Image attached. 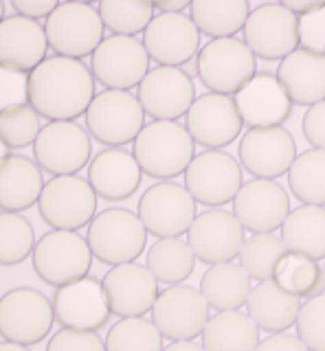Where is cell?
I'll list each match as a JSON object with an SVG mask.
<instances>
[{
  "mask_svg": "<svg viewBox=\"0 0 325 351\" xmlns=\"http://www.w3.org/2000/svg\"><path fill=\"white\" fill-rule=\"evenodd\" d=\"M202 86L215 95H235L257 73L251 49L237 38L211 40L196 55Z\"/></svg>",
  "mask_w": 325,
  "mask_h": 351,
  "instance_id": "obj_6",
  "label": "cell"
},
{
  "mask_svg": "<svg viewBox=\"0 0 325 351\" xmlns=\"http://www.w3.org/2000/svg\"><path fill=\"white\" fill-rule=\"evenodd\" d=\"M288 252L284 239L273 233H253L244 239L240 250V266L255 281H270L275 274L279 259Z\"/></svg>",
  "mask_w": 325,
  "mask_h": 351,
  "instance_id": "obj_37",
  "label": "cell"
},
{
  "mask_svg": "<svg viewBox=\"0 0 325 351\" xmlns=\"http://www.w3.org/2000/svg\"><path fill=\"white\" fill-rule=\"evenodd\" d=\"M136 99L143 112L154 121H176L196 101V86L180 69L158 66L139 84Z\"/></svg>",
  "mask_w": 325,
  "mask_h": 351,
  "instance_id": "obj_18",
  "label": "cell"
},
{
  "mask_svg": "<svg viewBox=\"0 0 325 351\" xmlns=\"http://www.w3.org/2000/svg\"><path fill=\"white\" fill-rule=\"evenodd\" d=\"M95 99V77L80 60L53 55L29 73V106L42 119L75 121Z\"/></svg>",
  "mask_w": 325,
  "mask_h": 351,
  "instance_id": "obj_1",
  "label": "cell"
},
{
  "mask_svg": "<svg viewBox=\"0 0 325 351\" xmlns=\"http://www.w3.org/2000/svg\"><path fill=\"white\" fill-rule=\"evenodd\" d=\"M91 136L75 121H51L40 130L34 156L42 171L56 176H77L91 160Z\"/></svg>",
  "mask_w": 325,
  "mask_h": 351,
  "instance_id": "obj_10",
  "label": "cell"
},
{
  "mask_svg": "<svg viewBox=\"0 0 325 351\" xmlns=\"http://www.w3.org/2000/svg\"><path fill=\"white\" fill-rule=\"evenodd\" d=\"M91 73L108 90L139 88L149 73V55L143 42L130 36H110L91 55Z\"/></svg>",
  "mask_w": 325,
  "mask_h": 351,
  "instance_id": "obj_12",
  "label": "cell"
},
{
  "mask_svg": "<svg viewBox=\"0 0 325 351\" xmlns=\"http://www.w3.org/2000/svg\"><path fill=\"white\" fill-rule=\"evenodd\" d=\"M251 290V277L233 261L211 266L200 279V294L215 312H237L246 305Z\"/></svg>",
  "mask_w": 325,
  "mask_h": 351,
  "instance_id": "obj_30",
  "label": "cell"
},
{
  "mask_svg": "<svg viewBox=\"0 0 325 351\" xmlns=\"http://www.w3.org/2000/svg\"><path fill=\"white\" fill-rule=\"evenodd\" d=\"M297 158V143L284 128L248 130L240 143V162L255 178L275 180Z\"/></svg>",
  "mask_w": 325,
  "mask_h": 351,
  "instance_id": "obj_22",
  "label": "cell"
},
{
  "mask_svg": "<svg viewBox=\"0 0 325 351\" xmlns=\"http://www.w3.org/2000/svg\"><path fill=\"white\" fill-rule=\"evenodd\" d=\"M47 351H106V345L97 332H77L64 327L51 336Z\"/></svg>",
  "mask_w": 325,
  "mask_h": 351,
  "instance_id": "obj_45",
  "label": "cell"
},
{
  "mask_svg": "<svg viewBox=\"0 0 325 351\" xmlns=\"http://www.w3.org/2000/svg\"><path fill=\"white\" fill-rule=\"evenodd\" d=\"M290 197L275 180L255 178L240 186L233 197V215L253 233H273L286 222Z\"/></svg>",
  "mask_w": 325,
  "mask_h": 351,
  "instance_id": "obj_23",
  "label": "cell"
},
{
  "mask_svg": "<svg viewBox=\"0 0 325 351\" xmlns=\"http://www.w3.org/2000/svg\"><path fill=\"white\" fill-rule=\"evenodd\" d=\"M99 18L112 36H136L145 31L154 18V5L143 0H101Z\"/></svg>",
  "mask_w": 325,
  "mask_h": 351,
  "instance_id": "obj_38",
  "label": "cell"
},
{
  "mask_svg": "<svg viewBox=\"0 0 325 351\" xmlns=\"http://www.w3.org/2000/svg\"><path fill=\"white\" fill-rule=\"evenodd\" d=\"M38 211L56 230H80L97 215V193L91 182L80 176H56L45 182Z\"/></svg>",
  "mask_w": 325,
  "mask_h": 351,
  "instance_id": "obj_8",
  "label": "cell"
},
{
  "mask_svg": "<svg viewBox=\"0 0 325 351\" xmlns=\"http://www.w3.org/2000/svg\"><path fill=\"white\" fill-rule=\"evenodd\" d=\"M275 77L292 104L314 106L325 101V58L297 49L281 60Z\"/></svg>",
  "mask_w": 325,
  "mask_h": 351,
  "instance_id": "obj_28",
  "label": "cell"
},
{
  "mask_svg": "<svg viewBox=\"0 0 325 351\" xmlns=\"http://www.w3.org/2000/svg\"><path fill=\"white\" fill-rule=\"evenodd\" d=\"M84 117L93 138L108 147L134 143L145 125V112L139 99L125 90H104L95 95Z\"/></svg>",
  "mask_w": 325,
  "mask_h": 351,
  "instance_id": "obj_7",
  "label": "cell"
},
{
  "mask_svg": "<svg viewBox=\"0 0 325 351\" xmlns=\"http://www.w3.org/2000/svg\"><path fill=\"white\" fill-rule=\"evenodd\" d=\"M233 101L248 130L281 128L292 112L290 97L277 77L270 73H255L253 80L233 95Z\"/></svg>",
  "mask_w": 325,
  "mask_h": 351,
  "instance_id": "obj_24",
  "label": "cell"
},
{
  "mask_svg": "<svg viewBox=\"0 0 325 351\" xmlns=\"http://www.w3.org/2000/svg\"><path fill=\"white\" fill-rule=\"evenodd\" d=\"M242 33L255 58L284 60L299 47V18L279 3L259 5L248 14Z\"/></svg>",
  "mask_w": 325,
  "mask_h": 351,
  "instance_id": "obj_14",
  "label": "cell"
},
{
  "mask_svg": "<svg viewBox=\"0 0 325 351\" xmlns=\"http://www.w3.org/2000/svg\"><path fill=\"white\" fill-rule=\"evenodd\" d=\"M242 186V167L231 154L220 149L193 156L185 171V189L204 206H222L233 202Z\"/></svg>",
  "mask_w": 325,
  "mask_h": 351,
  "instance_id": "obj_15",
  "label": "cell"
},
{
  "mask_svg": "<svg viewBox=\"0 0 325 351\" xmlns=\"http://www.w3.org/2000/svg\"><path fill=\"white\" fill-rule=\"evenodd\" d=\"M53 305L36 288H14L0 296V336L9 343L38 345L53 329Z\"/></svg>",
  "mask_w": 325,
  "mask_h": 351,
  "instance_id": "obj_9",
  "label": "cell"
},
{
  "mask_svg": "<svg viewBox=\"0 0 325 351\" xmlns=\"http://www.w3.org/2000/svg\"><path fill=\"white\" fill-rule=\"evenodd\" d=\"M154 5V9H158L160 14H182L189 3L187 0H158V3H152Z\"/></svg>",
  "mask_w": 325,
  "mask_h": 351,
  "instance_id": "obj_50",
  "label": "cell"
},
{
  "mask_svg": "<svg viewBox=\"0 0 325 351\" xmlns=\"http://www.w3.org/2000/svg\"><path fill=\"white\" fill-rule=\"evenodd\" d=\"M5 20V3H0V22Z\"/></svg>",
  "mask_w": 325,
  "mask_h": 351,
  "instance_id": "obj_55",
  "label": "cell"
},
{
  "mask_svg": "<svg viewBox=\"0 0 325 351\" xmlns=\"http://www.w3.org/2000/svg\"><path fill=\"white\" fill-rule=\"evenodd\" d=\"M110 312L119 318H141L152 312L158 296V281L141 263L112 266L101 279Z\"/></svg>",
  "mask_w": 325,
  "mask_h": 351,
  "instance_id": "obj_21",
  "label": "cell"
},
{
  "mask_svg": "<svg viewBox=\"0 0 325 351\" xmlns=\"http://www.w3.org/2000/svg\"><path fill=\"white\" fill-rule=\"evenodd\" d=\"M187 244L202 263H209V266L231 263L242 250L244 226L233 213L222 211V208H209L193 219L187 230Z\"/></svg>",
  "mask_w": 325,
  "mask_h": 351,
  "instance_id": "obj_16",
  "label": "cell"
},
{
  "mask_svg": "<svg viewBox=\"0 0 325 351\" xmlns=\"http://www.w3.org/2000/svg\"><path fill=\"white\" fill-rule=\"evenodd\" d=\"M255 351H310V349L303 345V340L299 336H288L284 332V334L268 336L257 345Z\"/></svg>",
  "mask_w": 325,
  "mask_h": 351,
  "instance_id": "obj_48",
  "label": "cell"
},
{
  "mask_svg": "<svg viewBox=\"0 0 325 351\" xmlns=\"http://www.w3.org/2000/svg\"><path fill=\"white\" fill-rule=\"evenodd\" d=\"M297 334L310 351H325V294L301 305Z\"/></svg>",
  "mask_w": 325,
  "mask_h": 351,
  "instance_id": "obj_42",
  "label": "cell"
},
{
  "mask_svg": "<svg viewBox=\"0 0 325 351\" xmlns=\"http://www.w3.org/2000/svg\"><path fill=\"white\" fill-rule=\"evenodd\" d=\"M86 241L97 261L106 266H123V263H134L143 255L147 230L136 213L123 206H115L93 217Z\"/></svg>",
  "mask_w": 325,
  "mask_h": 351,
  "instance_id": "obj_3",
  "label": "cell"
},
{
  "mask_svg": "<svg viewBox=\"0 0 325 351\" xmlns=\"http://www.w3.org/2000/svg\"><path fill=\"white\" fill-rule=\"evenodd\" d=\"M323 272H325V266H323Z\"/></svg>",
  "mask_w": 325,
  "mask_h": 351,
  "instance_id": "obj_56",
  "label": "cell"
},
{
  "mask_svg": "<svg viewBox=\"0 0 325 351\" xmlns=\"http://www.w3.org/2000/svg\"><path fill=\"white\" fill-rule=\"evenodd\" d=\"M303 136L312 143L314 149H325V101L314 104L308 108L301 121Z\"/></svg>",
  "mask_w": 325,
  "mask_h": 351,
  "instance_id": "obj_46",
  "label": "cell"
},
{
  "mask_svg": "<svg viewBox=\"0 0 325 351\" xmlns=\"http://www.w3.org/2000/svg\"><path fill=\"white\" fill-rule=\"evenodd\" d=\"M49 42L40 22L23 16H5L0 22V66L31 73L47 60Z\"/></svg>",
  "mask_w": 325,
  "mask_h": 351,
  "instance_id": "obj_25",
  "label": "cell"
},
{
  "mask_svg": "<svg viewBox=\"0 0 325 351\" xmlns=\"http://www.w3.org/2000/svg\"><path fill=\"white\" fill-rule=\"evenodd\" d=\"M185 117L189 136L193 138V143L207 149H220L229 145L240 136L244 125L233 99L215 93L198 97Z\"/></svg>",
  "mask_w": 325,
  "mask_h": 351,
  "instance_id": "obj_20",
  "label": "cell"
},
{
  "mask_svg": "<svg viewBox=\"0 0 325 351\" xmlns=\"http://www.w3.org/2000/svg\"><path fill=\"white\" fill-rule=\"evenodd\" d=\"M106 351H162V336L145 318H121L108 332Z\"/></svg>",
  "mask_w": 325,
  "mask_h": 351,
  "instance_id": "obj_40",
  "label": "cell"
},
{
  "mask_svg": "<svg viewBox=\"0 0 325 351\" xmlns=\"http://www.w3.org/2000/svg\"><path fill=\"white\" fill-rule=\"evenodd\" d=\"M40 114L29 104L0 112V141L12 149L34 145L40 134Z\"/></svg>",
  "mask_w": 325,
  "mask_h": 351,
  "instance_id": "obj_41",
  "label": "cell"
},
{
  "mask_svg": "<svg viewBox=\"0 0 325 351\" xmlns=\"http://www.w3.org/2000/svg\"><path fill=\"white\" fill-rule=\"evenodd\" d=\"M139 219L158 239L185 235L196 219V200L182 184L156 182L139 200Z\"/></svg>",
  "mask_w": 325,
  "mask_h": 351,
  "instance_id": "obj_11",
  "label": "cell"
},
{
  "mask_svg": "<svg viewBox=\"0 0 325 351\" xmlns=\"http://www.w3.org/2000/svg\"><path fill=\"white\" fill-rule=\"evenodd\" d=\"M141 167L130 152L121 147H108L95 154L88 162V182L97 197L108 202L128 200L141 184Z\"/></svg>",
  "mask_w": 325,
  "mask_h": 351,
  "instance_id": "obj_26",
  "label": "cell"
},
{
  "mask_svg": "<svg viewBox=\"0 0 325 351\" xmlns=\"http://www.w3.org/2000/svg\"><path fill=\"white\" fill-rule=\"evenodd\" d=\"M45 189L42 169L23 154H9L0 160V208L5 213H23L38 204Z\"/></svg>",
  "mask_w": 325,
  "mask_h": 351,
  "instance_id": "obj_27",
  "label": "cell"
},
{
  "mask_svg": "<svg viewBox=\"0 0 325 351\" xmlns=\"http://www.w3.org/2000/svg\"><path fill=\"white\" fill-rule=\"evenodd\" d=\"M51 305L58 323L77 332H99L108 325V318L112 314L104 285L95 277H84L56 288Z\"/></svg>",
  "mask_w": 325,
  "mask_h": 351,
  "instance_id": "obj_17",
  "label": "cell"
},
{
  "mask_svg": "<svg viewBox=\"0 0 325 351\" xmlns=\"http://www.w3.org/2000/svg\"><path fill=\"white\" fill-rule=\"evenodd\" d=\"M273 281L281 290L295 294L303 301L325 294V272L319 266V261L297 255V252H286L279 259Z\"/></svg>",
  "mask_w": 325,
  "mask_h": 351,
  "instance_id": "obj_35",
  "label": "cell"
},
{
  "mask_svg": "<svg viewBox=\"0 0 325 351\" xmlns=\"http://www.w3.org/2000/svg\"><path fill=\"white\" fill-rule=\"evenodd\" d=\"M211 307L204 296L191 285H169L158 292L154 307H152V323L162 338L178 343V340H193L202 334L209 321Z\"/></svg>",
  "mask_w": 325,
  "mask_h": 351,
  "instance_id": "obj_13",
  "label": "cell"
},
{
  "mask_svg": "<svg viewBox=\"0 0 325 351\" xmlns=\"http://www.w3.org/2000/svg\"><path fill=\"white\" fill-rule=\"evenodd\" d=\"M104 29L99 11L88 3H60L45 22L49 47L69 60L93 55L104 42Z\"/></svg>",
  "mask_w": 325,
  "mask_h": 351,
  "instance_id": "obj_5",
  "label": "cell"
},
{
  "mask_svg": "<svg viewBox=\"0 0 325 351\" xmlns=\"http://www.w3.org/2000/svg\"><path fill=\"white\" fill-rule=\"evenodd\" d=\"M301 305L303 303L299 296L281 290L270 279L257 283L251 290V296L246 301V310L259 329H264L268 334H284L292 325H297Z\"/></svg>",
  "mask_w": 325,
  "mask_h": 351,
  "instance_id": "obj_29",
  "label": "cell"
},
{
  "mask_svg": "<svg viewBox=\"0 0 325 351\" xmlns=\"http://www.w3.org/2000/svg\"><path fill=\"white\" fill-rule=\"evenodd\" d=\"M36 233L20 213H0V266H18L34 255Z\"/></svg>",
  "mask_w": 325,
  "mask_h": 351,
  "instance_id": "obj_39",
  "label": "cell"
},
{
  "mask_svg": "<svg viewBox=\"0 0 325 351\" xmlns=\"http://www.w3.org/2000/svg\"><path fill=\"white\" fill-rule=\"evenodd\" d=\"M281 239L288 252H297L314 261L325 259V206L301 204L290 211L281 224Z\"/></svg>",
  "mask_w": 325,
  "mask_h": 351,
  "instance_id": "obj_31",
  "label": "cell"
},
{
  "mask_svg": "<svg viewBox=\"0 0 325 351\" xmlns=\"http://www.w3.org/2000/svg\"><path fill=\"white\" fill-rule=\"evenodd\" d=\"M281 5H284L290 14L301 18V16H308V14H312V11L321 9L325 3L323 0H286V3H281Z\"/></svg>",
  "mask_w": 325,
  "mask_h": 351,
  "instance_id": "obj_49",
  "label": "cell"
},
{
  "mask_svg": "<svg viewBox=\"0 0 325 351\" xmlns=\"http://www.w3.org/2000/svg\"><path fill=\"white\" fill-rule=\"evenodd\" d=\"M299 49L325 58V5L299 18Z\"/></svg>",
  "mask_w": 325,
  "mask_h": 351,
  "instance_id": "obj_43",
  "label": "cell"
},
{
  "mask_svg": "<svg viewBox=\"0 0 325 351\" xmlns=\"http://www.w3.org/2000/svg\"><path fill=\"white\" fill-rule=\"evenodd\" d=\"M288 186L299 202L325 206V149L299 154L288 169Z\"/></svg>",
  "mask_w": 325,
  "mask_h": 351,
  "instance_id": "obj_36",
  "label": "cell"
},
{
  "mask_svg": "<svg viewBox=\"0 0 325 351\" xmlns=\"http://www.w3.org/2000/svg\"><path fill=\"white\" fill-rule=\"evenodd\" d=\"M132 156L149 178H176L196 156V143L176 121H152L132 143Z\"/></svg>",
  "mask_w": 325,
  "mask_h": 351,
  "instance_id": "obj_2",
  "label": "cell"
},
{
  "mask_svg": "<svg viewBox=\"0 0 325 351\" xmlns=\"http://www.w3.org/2000/svg\"><path fill=\"white\" fill-rule=\"evenodd\" d=\"M162 351H204V347L196 345L193 340H178V343H171L167 347H162Z\"/></svg>",
  "mask_w": 325,
  "mask_h": 351,
  "instance_id": "obj_51",
  "label": "cell"
},
{
  "mask_svg": "<svg viewBox=\"0 0 325 351\" xmlns=\"http://www.w3.org/2000/svg\"><path fill=\"white\" fill-rule=\"evenodd\" d=\"M145 268L160 283L180 285L185 283L196 268V255L187 241L180 237L158 239L145 255Z\"/></svg>",
  "mask_w": 325,
  "mask_h": 351,
  "instance_id": "obj_34",
  "label": "cell"
},
{
  "mask_svg": "<svg viewBox=\"0 0 325 351\" xmlns=\"http://www.w3.org/2000/svg\"><path fill=\"white\" fill-rule=\"evenodd\" d=\"M191 20L196 29L213 40L233 38L237 31H242L251 5L246 0H193L189 3Z\"/></svg>",
  "mask_w": 325,
  "mask_h": 351,
  "instance_id": "obj_33",
  "label": "cell"
},
{
  "mask_svg": "<svg viewBox=\"0 0 325 351\" xmlns=\"http://www.w3.org/2000/svg\"><path fill=\"white\" fill-rule=\"evenodd\" d=\"M200 336L204 351H255L259 345V327L240 310L209 316Z\"/></svg>",
  "mask_w": 325,
  "mask_h": 351,
  "instance_id": "obj_32",
  "label": "cell"
},
{
  "mask_svg": "<svg viewBox=\"0 0 325 351\" xmlns=\"http://www.w3.org/2000/svg\"><path fill=\"white\" fill-rule=\"evenodd\" d=\"M58 5L60 3H53V0H14L16 16H23L36 22L40 18H49L58 9Z\"/></svg>",
  "mask_w": 325,
  "mask_h": 351,
  "instance_id": "obj_47",
  "label": "cell"
},
{
  "mask_svg": "<svg viewBox=\"0 0 325 351\" xmlns=\"http://www.w3.org/2000/svg\"><path fill=\"white\" fill-rule=\"evenodd\" d=\"M143 47L158 66L180 69L196 58L200 49V31L185 14H158L143 31Z\"/></svg>",
  "mask_w": 325,
  "mask_h": 351,
  "instance_id": "obj_19",
  "label": "cell"
},
{
  "mask_svg": "<svg viewBox=\"0 0 325 351\" xmlns=\"http://www.w3.org/2000/svg\"><path fill=\"white\" fill-rule=\"evenodd\" d=\"M34 270L38 277L62 288L77 279L88 277L93 252L77 230H51L36 241L34 248Z\"/></svg>",
  "mask_w": 325,
  "mask_h": 351,
  "instance_id": "obj_4",
  "label": "cell"
},
{
  "mask_svg": "<svg viewBox=\"0 0 325 351\" xmlns=\"http://www.w3.org/2000/svg\"><path fill=\"white\" fill-rule=\"evenodd\" d=\"M0 351H29L25 345H18V343H9V340H3L0 343Z\"/></svg>",
  "mask_w": 325,
  "mask_h": 351,
  "instance_id": "obj_53",
  "label": "cell"
},
{
  "mask_svg": "<svg viewBox=\"0 0 325 351\" xmlns=\"http://www.w3.org/2000/svg\"><path fill=\"white\" fill-rule=\"evenodd\" d=\"M9 147L5 145V143L3 141H0V160H3V158H7L9 156V152H7Z\"/></svg>",
  "mask_w": 325,
  "mask_h": 351,
  "instance_id": "obj_54",
  "label": "cell"
},
{
  "mask_svg": "<svg viewBox=\"0 0 325 351\" xmlns=\"http://www.w3.org/2000/svg\"><path fill=\"white\" fill-rule=\"evenodd\" d=\"M180 71L185 73V75L189 77V80H193V77H198V62H196V58L182 64V66H180Z\"/></svg>",
  "mask_w": 325,
  "mask_h": 351,
  "instance_id": "obj_52",
  "label": "cell"
},
{
  "mask_svg": "<svg viewBox=\"0 0 325 351\" xmlns=\"http://www.w3.org/2000/svg\"><path fill=\"white\" fill-rule=\"evenodd\" d=\"M29 104V75L0 66V112Z\"/></svg>",
  "mask_w": 325,
  "mask_h": 351,
  "instance_id": "obj_44",
  "label": "cell"
}]
</instances>
